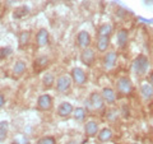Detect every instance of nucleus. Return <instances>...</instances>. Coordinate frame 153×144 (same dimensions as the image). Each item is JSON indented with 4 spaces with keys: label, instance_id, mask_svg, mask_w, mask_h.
I'll return each instance as SVG.
<instances>
[{
    "label": "nucleus",
    "instance_id": "nucleus-1",
    "mask_svg": "<svg viewBox=\"0 0 153 144\" xmlns=\"http://www.w3.org/2000/svg\"><path fill=\"white\" fill-rule=\"evenodd\" d=\"M133 68L138 75H144L147 73L148 68H149V60H148V57L146 55H139L138 57H135Z\"/></svg>",
    "mask_w": 153,
    "mask_h": 144
},
{
    "label": "nucleus",
    "instance_id": "nucleus-2",
    "mask_svg": "<svg viewBox=\"0 0 153 144\" xmlns=\"http://www.w3.org/2000/svg\"><path fill=\"white\" fill-rule=\"evenodd\" d=\"M116 85H117V91L123 94H128L131 92V88H133V84H131V80L128 78V76H120L116 82Z\"/></svg>",
    "mask_w": 153,
    "mask_h": 144
},
{
    "label": "nucleus",
    "instance_id": "nucleus-3",
    "mask_svg": "<svg viewBox=\"0 0 153 144\" xmlns=\"http://www.w3.org/2000/svg\"><path fill=\"white\" fill-rule=\"evenodd\" d=\"M71 85V78L69 75H61L56 79V89L59 92H66Z\"/></svg>",
    "mask_w": 153,
    "mask_h": 144
},
{
    "label": "nucleus",
    "instance_id": "nucleus-4",
    "mask_svg": "<svg viewBox=\"0 0 153 144\" xmlns=\"http://www.w3.org/2000/svg\"><path fill=\"white\" fill-rule=\"evenodd\" d=\"M71 79H73L76 84H84L85 80H87V75H85L83 69L74 68L71 70Z\"/></svg>",
    "mask_w": 153,
    "mask_h": 144
},
{
    "label": "nucleus",
    "instance_id": "nucleus-5",
    "mask_svg": "<svg viewBox=\"0 0 153 144\" xmlns=\"http://www.w3.org/2000/svg\"><path fill=\"white\" fill-rule=\"evenodd\" d=\"M76 41H78V46L82 47V49H88V46L91 45V36L87 31H80L78 33V37H76Z\"/></svg>",
    "mask_w": 153,
    "mask_h": 144
},
{
    "label": "nucleus",
    "instance_id": "nucleus-6",
    "mask_svg": "<svg viewBox=\"0 0 153 144\" xmlns=\"http://www.w3.org/2000/svg\"><path fill=\"white\" fill-rule=\"evenodd\" d=\"M89 102L92 103V106H93L96 110H100V108H102L105 101H103V97H102V94H101V93L93 92V93H91Z\"/></svg>",
    "mask_w": 153,
    "mask_h": 144
},
{
    "label": "nucleus",
    "instance_id": "nucleus-7",
    "mask_svg": "<svg viewBox=\"0 0 153 144\" xmlns=\"http://www.w3.org/2000/svg\"><path fill=\"white\" fill-rule=\"evenodd\" d=\"M73 111H74V108L71 106V103H69V102H63V103H60L59 107H57V115L61 117L69 116L70 114H73Z\"/></svg>",
    "mask_w": 153,
    "mask_h": 144
},
{
    "label": "nucleus",
    "instance_id": "nucleus-8",
    "mask_svg": "<svg viewBox=\"0 0 153 144\" xmlns=\"http://www.w3.org/2000/svg\"><path fill=\"white\" fill-rule=\"evenodd\" d=\"M36 41H37V45L42 47V46H46L49 44V32L45 28H41L40 31H38L37 36H36Z\"/></svg>",
    "mask_w": 153,
    "mask_h": 144
},
{
    "label": "nucleus",
    "instance_id": "nucleus-9",
    "mask_svg": "<svg viewBox=\"0 0 153 144\" xmlns=\"http://www.w3.org/2000/svg\"><path fill=\"white\" fill-rule=\"evenodd\" d=\"M80 60L85 65H91L94 60V51L92 49H84L83 52L80 54Z\"/></svg>",
    "mask_w": 153,
    "mask_h": 144
},
{
    "label": "nucleus",
    "instance_id": "nucleus-10",
    "mask_svg": "<svg viewBox=\"0 0 153 144\" xmlns=\"http://www.w3.org/2000/svg\"><path fill=\"white\" fill-rule=\"evenodd\" d=\"M37 103H38V107L41 110H50L52 106V99L49 94H42V96H40Z\"/></svg>",
    "mask_w": 153,
    "mask_h": 144
},
{
    "label": "nucleus",
    "instance_id": "nucleus-11",
    "mask_svg": "<svg viewBox=\"0 0 153 144\" xmlns=\"http://www.w3.org/2000/svg\"><path fill=\"white\" fill-rule=\"evenodd\" d=\"M116 59H117L116 52H114V51H110V52H107V54L105 55V57H103V64H105V68L111 69L112 66L115 65V63H116Z\"/></svg>",
    "mask_w": 153,
    "mask_h": 144
},
{
    "label": "nucleus",
    "instance_id": "nucleus-12",
    "mask_svg": "<svg viewBox=\"0 0 153 144\" xmlns=\"http://www.w3.org/2000/svg\"><path fill=\"white\" fill-rule=\"evenodd\" d=\"M128 31L125 30H120L117 32V35H116V42H117V46L119 47H125L126 44H128Z\"/></svg>",
    "mask_w": 153,
    "mask_h": 144
},
{
    "label": "nucleus",
    "instance_id": "nucleus-13",
    "mask_svg": "<svg viewBox=\"0 0 153 144\" xmlns=\"http://www.w3.org/2000/svg\"><path fill=\"white\" fill-rule=\"evenodd\" d=\"M101 94L103 97V101H106L107 103H114L116 101V94L111 88H103Z\"/></svg>",
    "mask_w": 153,
    "mask_h": 144
},
{
    "label": "nucleus",
    "instance_id": "nucleus-14",
    "mask_svg": "<svg viewBox=\"0 0 153 144\" xmlns=\"http://www.w3.org/2000/svg\"><path fill=\"white\" fill-rule=\"evenodd\" d=\"M84 129H85V134H87L88 137H93L98 131V124L96 121H88L85 124Z\"/></svg>",
    "mask_w": 153,
    "mask_h": 144
},
{
    "label": "nucleus",
    "instance_id": "nucleus-15",
    "mask_svg": "<svg viewBox=\"0 0 153 144\" xmlns=\"http://www.w3.org/2000/svg\"><path fill=\"white\" fill-rule=\"evenodd\" d=\"M108 44H110V38L108 36H98L97 38V49L98 51H106L107 47H108Z\"/></svg>",
    "mask_w": 153,
    "mask_h": 144
},
{
    "label": "nucleus",
    "instance_id": "nucleus-16",
    "mask_svg": "<svg viewBox=\"0 0 153 144\" xmlns=\"http://www.w3.org/2000/svg\"><path fill=\"white\" fill-rule=\"evenodd\" d=\"M140 93L144 99H151L153 97V88L149 83H144L140 88Z\"/></svg>",
    "mask_w": 153,
    "mask_h": 144
},
{
    "label": "nucleus",
    "instance_id": "nucleus-17",
    "mask_svg": "<svg viewBox=\"0 0 153 144\" xmlns=\"http://www.w3.org/2000/svg\"><path fill=\"white\" fill-rule=\"evenodd\" d=\"M28 14H30V8L26 7V5H22V7L16 8V10H14V13H13V17L16 19H21L23 17L28 16Z\"/></svg>",
    "mask_w": 153,
    "mask_h": 144
},
{
    "label": "nucleus",
    "instance_id": "nucleus-18",
    "mask_svg": "<svg viewBox=\"0 0 153 144\" xmlns=\"http://www.w3.org/2000/svg\"><path fill=\"white\" fill-rule=\"evenodd\" d=\"M26 63L25 61H22V60H19L16 63V65H14V68H13V73L16 74V75H22L23 73L26 71Z\"/></svg>",
    "mask_w": 153,
    "mask_h": 144
},
{
    "label": "nucleus",
    "instance_id": "nucleus-19",
    "mask_svg": "<svg viewBox=\"0 0 153 144\" xmlns=\"http://www.w3.org/2000/svg\"><path fill=\"white\" fill-rule=\"evenodd\" d=\"M8 122L7 121H0V144L5 142L8 135Z\"/></svg>",
    "mask_w": 153,
    "mask_h": 144
},
{
    "label": "nucleus",
    "instance_id": "nucleus-20",
    "mask_svg": "<svg viewBox=\"0 0 153 144\" xmlns=\"http://www.w3.org/2000/svg\"><path fill=\"white\" fill-rule=\"evenodd\" d=\"M111 138H112V131L110 130V129H107V128L102 129V130L100 131V134H98V139L101 142H107Z\"/></svg>",
    "mask_w": 153,
    "mask_h": 144
},
{
    "label": "nucleus",
    "instance_id": "nucleus-21",
    "mask_svg": "<svg viewBox=\"0 0 153 144\" xmlns=\"http://www.w3.org/2000/svg\"><path fill=\"white\" fill-rule=\"evenodd\" d=\"M112 31V27L110 24H102L98 28V36H110Z\"/></svg>",
    "mask_w": 153,
    "mask_h": 144
},
{
    "label": "nucleus",
    "instance_id": "nucleus-22",
    "mask_svg": "<svg viewBox=\"0 0 153 144\" xmlns=\"http://www.w3.org/2000/svg\"><path fill=\"white\" fill-rule=\"evenodd\" d=\"M30 38H31V32L30 31H23V32H21V35H19V44H21V45L28 44Z\"/></svg>",
    "mask_w": 153,
    "mask_h": 144
},
{
    "label": "nucleus",
    "instance_id": "nucleus-23",
    "mask_svg": "<svg viewBox=\"0 0 153 144\" xmlns=\"http://www.w3.org/2000/svg\"><path fill=\"white\" fill-rule=\"evenodd\" d=\"M52 83H54V75L51 73H46V75L44 76V85L46 88H50Z\"/></svg>",
    "mask_w": 153,
    "mask_h": 144
},
{
    "label": "nucleus",
    "instance_id": "nucleus-24",
    "mask_svg": "<svg viewBox=\"0 0 153 144\" xmlns=\"http://www.w3.org/2000/svg\"><path fill=\"white\" fill-rule=\"evenodd\" d=\"M73 112H74L75 120H83L84 116H85V111H84V108H82V107H76Z\"/></svg>",
    "mask_w": 153,
    "mask_h": 144
},
{
    "label": "nucleus",
    "instance_id": "nucleus-25",
    "mask_svg": "<svg viewBox=\"0 0 153 144\" xmlns=\"http://www.w3.org/2000/svg\"><path fill=\"white\" fill-rule=\"evenodd\" d=\"M37 144H56V140L52 137H44L37 142Z\"/></svg>",
    "mask_w": 153,
    "mask_h": 144
},
{
    "label": "nucleus",
    "instance_id": "nucleus-26",
    "mask_svg": "<svg viewBox=\"0 0 153 144\" xmlns=\"http://www.w3.org/2000/svg\"><path fill=\"white\" fill-rule=\"evenodd\" d=\"M12 54L10 47H0V59H5Z\"/></svg>",
    "mask_w": 153,
    "mask_h": 144
},
{
    "label": "nucleus",
    "instance_id": "nucleus-27",
    "mask_svg": "<svg viewBox=\"0 0 153 144\" xmlns=\"http://www.w3.org/2000/svg\"><path fill=\"white\" fill-rule=\"evenodd\" d=\"M47 57H45V56H41V57H38V59L36 60V64H38L40 66H45L46 64H47Z\"/></svg>",
    "mask_w": 153,
    "mask_h": 144
},
{
    "label": "nucleus",
    "instance_id": "nucleus-28",
    "mask_svg": "<svg viewBox=\"0 0 153 144\" xmlns=\"http://www.w3.org/2000/svg\"><path fill=\"white\" fill-rule=\"evenodd\" d=\"M4 103H5V98H4L3 94H0V108L4 106Z\"/></svg>",
    "mask_w": 153,
    "mask_h": 144
},
{
    "label": "nucleus",
    "instance_id": "nucleus-29",
    "mask_svg": "<svg viewBox=\"0 0 153 144\" xmlns=\"http://www.w3.org/2000/svg\"><path fill=\"white\" fill-rule=\"evenodd\" d=\"M16 1H19V0H7V4L8 5H12V4H14Z\"/></svg>",
    "mask_w": 153,
    "mask_h": 144
},
{
    "label": "nucleus",
    "instance_id": "nucleus-30",
    "mask_svg": "<svg viewBox=\"0 0 153 144\" xmlns=\"http://www.w3.org/2000/svg\"><path fill=\"white\" fill-rule=\"evenodd\" d=\"M149 84L152 85V88H153V73H152L151 76H149Z\"/></svg>",
    "mask_w": 153,
    "mask_h": 144
},
{
    "label": "nucleus",
    "instance_id": "nucleus-31",
    "mask_svg": "<svg viewBox=\"0 0 153 144\" xmlns=\"http://www.w3.org/2000/svg\"><path fill=\"white\" fill-rule=\"evenodd\" d=\"M131 144H139V143H131Z\"/></svg>",
    "mask_w": 153,
    "mask_h": 144
}]
</instances>
